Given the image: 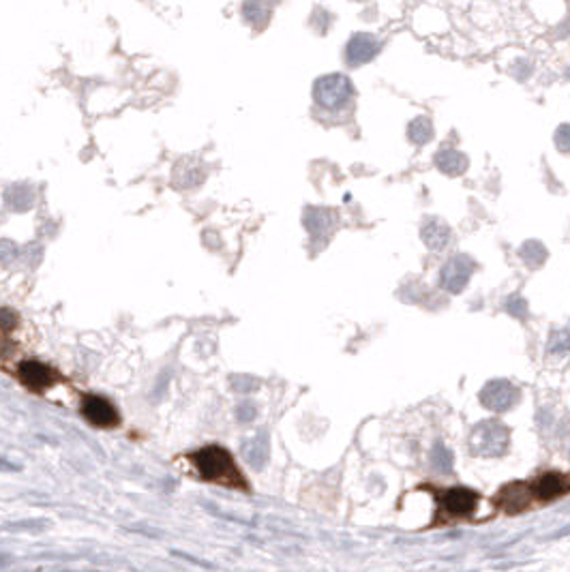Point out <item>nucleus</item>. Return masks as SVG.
<instances>
[{"label":"nucleus","mask_w":570,"mask_h":572,"mask_svg":"<svg viewBox=\"0 0 570 572\" xmlns=\"http://www.w3.org/2000/svg\"><path fill=\"white\" fill-rule=\"evenodd\" d=\"M468 444L476 456H500L510 444V431L500 420H485L472 429Z\"/></svg>","instance_id":"f03ea898"},{"label":"nucleus","mask_w":570,"mask_h":572,"mask_svg":"<svg viewBox=\"0 0 570 572\" xmlns=\"http://www.w3.org/2000/svg\"><path fill=\"white\" fill-rule=\"evenodd\" d=\"M478 506V493L466 487H454L439 493V510L448 519L470 517Z\"/></svg>","instance_id":"20e7f679"},{"label":"nucleus","mask_w":570,"mask_h":572,"mask_svg":"<svg viewBox=\"0 0 570 572\" xmlns=\"http://www.w3.org/2000/svg\"><path fill=\"white\" fill-rule=\"evenodd\" d=\"M532 497H534V489H530V487L523 485V483H513V485H506V487L498 493L495 502H498V506H500L502 510H506L508 515H517V512H521V510L527 508V504H530Z\"/></svg>","instance_id":"9d476101"},{"label":"nucleus","mask_w":570,"mask_h":572,"mask_svg":"<svg viewBox=\"0 0 570 572\" xmlns=\"http://www.w3.org/2000/svg\"><path fill=\"white\" fill-rule=\"evenodd\" d=\"M407 136H410V140H412L414 144H418V146L427 144V142L433 138V125H431V121L424 119V116L412 121L410 127H407Z\"/></svg>","instance_id":"f3484780"},{"label":"nucleus","mask_w":570,"mask_h":572,"mask_svg":"<svg viewBox=\"0 0 570 572\" xmlns=\"http://www.w3.org/2000/svg\"><path fill=\"white\" fill-rule=\"evenodd\" d=\"M435 165L448 176H461L468 170V157L459 150L444 148L435 155Z\"/></svg>","instance_id":"ddd939ff"},{"label":"nucleus","mask_w":570,"mask_h":572,"mask_svg":"<svg viewBox=\"0 0 570 572\" xmlns=\"http://www.w3.org/2000/svg\"><path fill=\"white\" fill-rule=\"evenodd\" d=\"M431 463L437 472H450L452 470V454L448 448H444L442 444H435L433 452H431Z\"/></svg>","instance_id":"6ab92c4d"},{"label":"nucleus","mask_w":570,"mask_h":572,"mask_svg":"<svg viewBox=\"0 0 570 572\" xmlns=\"http://www.w3.org/2000/svg\"><path fill=\"white\" fill-rule=\"evenodd\" d=\"M378 52H380V41L369 33H358L350 39L346 48V58H348V65L358 67L376 58Z\"/></svg>","instance_id":"1a4fd4ad"},{"label":"nucleus","mask_w":570,"mask_h":572,"mask_svg":"<svg viewBox=\"0 0 570 572\" xmlns=\"http://www.w3.org/2000/svg\"><path fill=\"white\" fill-rule=\"evenodd\" d=\"M243 16L247 18V22L251 26H256L258 31L266 28L270 16H273V7L268 0H247L243 5Z\"/></svg>","instance_id":"4468645a"},{"label":"nucleus","mask_w":570,"mask_h":572,"mask_svg":"<svg viewBox=\"0 0 570 572\" xmlns=\"http://www.w3.org/2000/svg\"><path fill=\"white\" fill-rule=\"evenodd\" d=\"M239 418H241V422H247V420H251L253 416H256V407L251 405V403H243L241 407H239Z\"/></svg>","instance_id":"4be33fe9"},{"label":"nucleus","mask_w":570,"mask_h":572,"mask_svg":"<svg viewBox=\"0 0 570 572\" xmlns=\"http://www.w3.org/2000/svg\"><path fill=\"white\" fill-rule=\"evenodd\" d=\"M566 489H568V487H566V483H564L561 476H557V474H544V476H540V478L536 480V485H534V495H536L540 502H547V500H553V497L561 495Z\"/></svg>","instance_id":"2eb2a0df"},{"label":"nucleus","mask_w":570,"mask_h":572,"mask_svg":"<svg viewBox=\"0 0 570 572\" xmlns=\"http://www.w3.org/2000/svg\"><path fill=\"white\" fill-rule=\"evenodd\" d=\"M268 435L266 433H256V435H249L245 441H243V456L245 461L256 468V470H262L268 461Z\"/></svg>","instance_id":"9b49d317"},{"label":"nucleus","mask_w":570,"mask_h":572,"mask_svg":"<svg viewBox=\"0 0 570 572\" xmlns=\"http://www.w3.org/2000/svg\"><path fill=\"white\" fill-rule=\"evenodd\" d=\"M352 92H354L352 82L346 75H341V73L324 75L313 86L315 101L326 109H339L341 105H346L350 101Z\"/></svg>","instance_id":"7ed1b4c3"},{"label":"nucleus","mask_w":570,"mask_h":572,"mask_svg":"<svg viewBox=\"0 0 570 572\" xmlns=\"http://www.w3.org/2000/svg\"><path fill=\"white\" fill-rule=\"evenodd\" d=\"M519 397H521L519 390L510 382H506V380H493V382L485 384V388L478 395L481 403L487 409L500 412V414L513 409L519 403Z\"/></svg>","instance_id":"423d86ee"},{"label":"nucleus","mask_w":570,"mask_h":572,"mask_svg":"<svg viewBox=\"0 0 570 572\" xmlns=\"http://www.w3.org/2000/svg\"><path fill=\"white\" fill-rule=\"evenodd\" d=\"M506 311L519 319H525L527 317V302L521 298V296H510L508 302H506Z\"/></svg>","instance_id":"412c9836"},{"label":"nucleus","mask_w":570,"mask_h":572,"mask_svg":"<svg viewBox=\"0 0 570 572\" xmlns=\"http://www.w3.org/2000/svg\"><path fill=\"white\" fill-rule=\"evenodd\" d=\"M189 461L195 466L197 474L208 480L230 489H247V480L236 470L232 454L221 446H206L189 456Z\"/></svg>","instance_id":"f257e3e1"},{"label":"nucleus","mask_w":570,"mask_h":572,"mask_svg":"<svg viewBox=\"0 0 570 572\" xmlns=\"http://www.w3.org/2000/svg\"><path fill=\"white\" fill-rule=\"evenodd\" d=\"M549 354H564L570 352V328L566 330H553L547 343Z\"/></svg>","instance_id":"a211bd4d"},{"label":"nucleus","mask_w":570,"mask_h":572,"mask_svg":"<svg viewBox=\"0 0 570 572\" xmlns=\"http://www.w3.org/2000/svg\"><path fill=\"white\" fill-rule=\"evenodd\" d=\"M18 380L33 392H43L45 388L54 386L60 375L56 369L39 363V361H24L18 367Z\"/></svg>","instance_id":"0eeeda50"},{"label":"nucleus","mask_w":570,"mask_h":572,"mask_svg":"<svg viewBox=\"0 0 570 572\" xmlns=\"http://www.w3.org/2000/svg\"><path fill=\"white\" fill-rule=\"evenodd\" d=\"M474 268H476V264H474L472 258H468V255H454V258H450L444 264V268L439 273V285L446 292H450V294H459V292L466 290V285H468Z\"/></svg>","instance_id":"39448f33"},{"label":"nucleus","mask_w":570,"mask_h":572,"mask_svg":"<svg viewBox=\"0 0 570 572\" xmlns=\"http://www.w3.org/2000/svg\"><path fill=\"white\" fill-rule=\"evenodd\" d=\"M553 142L559 153H570V125H559L555 129Z\"/></svg>","instance_id":"aec40b11"},{"label":"nucleus","mask_w":570,"mask_h":572,"mask_svg":"<svg viewBox=\"0 0 570 572\" xmlns=\"http://www.w3.org/2000/svg\"><path fill=\"white\" fill-rule=\"evenodd\" d=\"M82 416L94 424V427H103V429H109V427H116L121 422V416L116 412L107 399L99 397V395H84L82 399Z\"/></svg>","instance_id":"6e6552de"},{"label":"nucleus","mask_w":570,"mask_h":572,"mask_svg":"<svg viewBox=\"0 0 570 572\" xmlns=\"http://www.w3.org/2000/svg\"><path fill=\"white\" fill-rule=\"evenodd\" d=\"M422 241L431 251H442L450 243V227L439 219H429L422 225Z\"/></svg>","instance_id":"f8f14e48"},{"label":"nucleus","mask_w":570,"mask_h":572,"mask_svg":"<svg viewBox=\"0 0 570 572\" xmlns=\"http://www.w3.org/2000/svg\"><path fill=\"white\" fill-rule=\"evenodd\" d=\"M519 255H521V260H523L527 266L538 268V266H542L544 260H547V249H544V245L538 243V241H527V243H523Z\"/></svg>","instance_id":"dca6fc26"}]
</instances>
